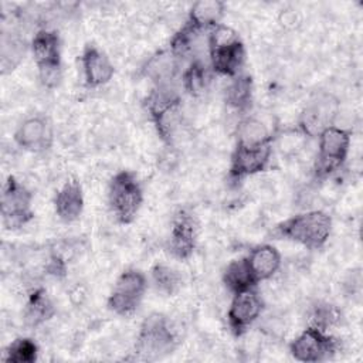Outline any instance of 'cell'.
<instances>
[{
  "label": "cell",
  "instance_id": "cell-2",
  "mask_svg": "<svg viewBox=\"0 0 363 363\" xmlns=\"http://www.w3.org/2000/svg\"><path fill=\"white\" fill-rule=\"evenodd\" d=\"M207 44L213 72L230 78L241 74L245 62V45L233 28L221 23L213 27L208 31Z\"/></svg>",
  "mask_w": 363,
  "mask_h": 363
},
{
  "label": "cell",
  "instance_id": "cell-9",
  "mask_svg": "<svg viewBox=\"0 0 363 363\" xmlns=\"http://www.w3.org/2000/svg\"><path fill=\"white\" fill-rule=\"evenodd\" d=\"M339 350V340L328 330L309 325L291 343V356L303 363H318L332 359Z\"/></svg>",
  "mask_w": 363,
  "mask_h": 363
},
{
  "label": "cell",
  "instance_id": "cell-20",
  "mask_svg": "<svg viewBox=\"0 0 363 363\" xmlns=\"http://www.w3.org/2000/svg\"><path fill=\"white\" fill-rule=\"evenodd\" d=\"M55 315V306L44 288H34L27 299L23 316L30 328H37L48 322Z\"/></svg>",
  "mask_w": 363,
  "mask_h": 363
},
{
  "label": "cell",
  "instance_id": "cell-22",
  "mask_svg": "<svg viewBox=\"0 0 363 363\" xmlns=\"http://www.w3.org/2000/svg\"><path fill=\"white\" fill-rule=\"evenodd\" d=\"M252 98L254 82L251 75L241 72L233 77L225 88V104L238 112H245L251 108Z\"/></svg>",
  "mask_w": 363,
  "mask_h": 363
},
{
  "label": "cell",
  "instance_id": "cell-4",
  "mask_svg": "<svg viewBox=\"0 0 363 363\" xmlns=\"http://www.w3.org/2000/svg\"><path fill=\"white\" fill-rule=\"evenodd\" d=\"M176 346L177 335L166 315L153 312L143 319L136 337V352L142 359H160L172 353Z\"/></svg>",
  "mask_w": 363,
  "mask_h": 363
},
{
  "label": "cell",
  "instance_id": "cell-26",
  "mask_svg": "<svg viewBox=\"0 0 363 363\" xmlns=\"http://www.w3.org/2000/svg\"><path fill=\"white\" fill-rule=\"evenodd\" d=\"M38 359V346L30 337L14 339L4 350L3 360L7 363H34Z\"/></svg>",
  "mask_w": 363,
  "mask_h": 363
},
{
  "label": "cell",
  "instance_id": "cell-16",
  "mask_svg": "<svg viewBox=\"0 0 363 363\" xmlns=\"http://www.w3.org/2000/svg\"><path fill=\"white\" fill-rule=\"evenodd\" d=\"M81 65L84 81L91 88L108 84L115 74L111 58L106 55V52L94 44L84 47L81 54Z\"/></svg>",
  "mask_w": 363,
  "mask_h": 363
},
{
  "label": "cell",
  "instance_id": "cell-5",
  "mask_svg": "<svg viewBox=\"0 0 363 363\" xmlns=\"http://www.w3.org/2000/svg\"><path fill=\"white\" fill-rule=\"evenodd\" d=\"M143 203V189L136 176L130 170H119L113 174L108 186L109 208L121 224L132 223Z\"/></svg>",
  "mask_w": 363,
  "mask_h": 363
},
{
  "label": "cell",
  "instance_id": "cell-8",
  "mask_svg": "<svg viewBox=\"0 0 363 363\" xmlns=\"http://www.w3.org/2000/svg\"><path fill=\"white\" fill-rule=\"evenodd\" d=\"M1 223L7 230L28 224L33 217V193L14 176H9L1 190Z\"/></svg>",
  "mask_w": 363,
  "mask_h": 363
},
{
  "label": "cell",
  "instance_id": "cell-23",
  "mask_svg": "<svg viewBox=\"0 0 363 363\" xmlns=\"http://www.w3.org/2000/svg\"><path fill=\"white\" fill-rule=\"evenodd\" d=\"M235 143H242V145L272 143V135L261 119L255 116H247L241 119L237 126Z\"/></svg>",
  "mask_w": 363,
  "mask_h": 363
},
{
  "label": "cell",
  "instance_id": "cell-21",
  "mask_svg": "<svg viewBox=\"0 0 363 363\" xmlns=\"http://www.w3.org/2000/svg\"><path fill=\"white\" fill-rule=\"evenodd\" d=\"M223 284L233 295L245 289L257 288L258 281L255 279L248 265L247 257H241L228 262L223 272Z\"/></svg>",
  "mask_w": 363,
  "mask_h": 363
},
{
  "label": "cell",
  "instance_id": "cell-25",
  "mask_svg": "<svg viewBox=\"0 0 363 363\" xmlns=\"http://www.w3.org/2000/svg\"><path fill=\"white\" fill-rule=\"evenodd\" d=\"M208 81V68L201 60H193L182 75L183 88L191 96L201 95L207 89Z\"/></svg>",
  "mask_w": 363,
  "mask_h": 363
},
{
  "label": "cell",
  "instance_id": "cell-19",
  "mask_svg": "<svg viewBox=\"0 0 363 363\" xmlns=\"http://www.w3.org/2000/svg\"><path fill=\"white\" fill-rule=\"evenodd\" d=\"M225 11V4L220 0H200L193 3L186 24L203 33L218 26Z\"/></svg>",
  "mask_w": 363,
  "mask_h": 363
},
{
  "label": "cell",
  "instance_id": "cell-12",
  "mask_svg": "<svg viewBox=\"0 0 363 363\" xmlns=\"http://www.w3.org/2000/svg\"><path fill=\"white\" fill-rule=\"evenodd\" d=\"M272 155V143L242 145L235 143L230 162V179L240 182L248 176L261 173L269 164Z\"/></svg>",
  "mask_w": 363,
  "mask_h": 363
},
{
  "label": "cell",
  "instance_id": "cell-15",
  "mask_svg": "<svg viewBox=\"0 0 363 363\" xmlns=\"http://www.w3.org/2000/svg\"><path fill=\"white\" fill-rule=\"evenodd\" d=\"M197 244V221L187 210H179L172 221L167 251L177 259H187Z\"/></svg>",
  "mask_w": 363,
  "mask_h": 363
},
{
  "label": "cell",
  "instance_id": "cell-14",
  "mask_svg": "<svg viewBox=\"0 0 363 363\" xmlns=\"http://www.w3.org/2000/svg\"><path fill=\"white\" fill-rule=\"evenodd\" d=\"M14 142L28 152H44L52 145L54 130L50 119L44 115H34L24 119L14 132Z\"/></svg>",
  "mask_w": 363,
  "mask_h": 363
},
{
  "label": "cell",
  "instance_id": "cell-28",
  "mask_svg": "<svg viewBox=\"0 0 363 363\" xmlns=\"http://www.w3.org/2000/svg\"><path fill=\"white\" fill-rule=\"evenodd\" d=\"M26 52V43L14 35L3 34L1 38V69L3 74L13 71L24 58Z\"/></svg>",
  "mask_w": 363,
  "mask_h": 363
},
{
  "label": "cell",
  "instance_id": "cell-13",
  "mask_svg": "<svg viewBox=\"0 0 363 363\" xmlns=\"http://www.w3.org/2000/svg\"><path fill=\"white\" fill-rule=\"evenodd\" d=\"M262 308L264 301L257 288L234 294L227 311V322L231 333L234 336H242L259 318Z\"/></svg>",
  "mask_w": 363,
  "mask_h": 363
},
{
  "label": "cell",
  "instance_id": "cell-6",
  "mask_svg": "<svg viewBox=\"0 0 363 363\" xmlns=\"http://www.w3.org/2000/svg\"><path fill=\"white\" fill-rule=\"evenodd\" d=\"M38 77L45 88H54L61 79V41L54 30H38L30 43Z\"/></svg>",
  "mask_w": 363,
  "mask_h": 363
},
{
  "label": "cell",
  "instance_id": "cell-27",
  "mask_svg": "<svg viewBox=\"0 0 363 363\" xmlns=\"http://www.w3.org/2000/svg\"><path fill=\"white\" fill-rule=\"evenodd\" d=\"M176 57L169 51H162L155 55L146 67V74L150 75L157 84L170 82L176 69Z\"/></svg>",
  "mask_w": 363,
  "mask_h": 363
},
{
  "label": "cell",
  "instance_id": "cell-1",
  "mask_svg": "<svg viewBox=\"0 0 363 363\" xmlns=\"http://www.w3.org/2000/svg\"><path fill=\"white\" fill-rule=\"evenodd\" d=\"M330 231V216L322 210H309L281 221L274 235L298 242L308 250H319L328 242Z\"/></svg>",
  "mask_w": 363,
  "mask_h": 363
},
{
  "label": "cell",
  "instance_id": "cell-18",
  "mask_svg": "<svg viewBox=\"0 0 363 363\" xmlns=\"http://www.w3.org/2000/svg\"><path fill=\"white\" fill-rule=\"evenodd\" d=\"M248 265L258 282L267 281L275 275L281 267V254L271 244L255 245L247 255Z\"/></svg>",
  "mask_w": 363,
  "mask_h": 363
},
{
  "label": "cell",
  "instance_id": "cell-7",
  "mask_svg": "<svg viewBox=\"0 0 363 363\" xmlns=\"http://www.w3.org/2000/svg\"><path fill=\"white\" fill-rule=\"evenodd\" d=\"M350 150V132L332 125L318 135V155L315 174L319 179L328 177L339 170Z\"/></svg>",
  "mask_w": 363,
  "mask_h": 363
},
{
  "label": "cell",
  "instance_id": "cell-24",
  "mask_svg": "<svg viewBox=\"0 0 363 363\" xmlns=\"http://www.w3.org/2000/svg\"><path fill=\"white\" fill-rule=\"evenodd\" d=\"M150 278L152 282L156 288V291H159L160 294H164L167 296H173L176 295L183 284V278L182 274L167 265V264H155L150 269Z\"/></svg>",
  "mask_w": 363,
  "mask_h": 363
},
{
  "label": "cell",
  "instance_id": "cell-17",
  "mask_svg": "<svg viewBox=\"0 0 363 363\" xmlns=\"http://www.w3.org/2000/svg\"><path fill=\"white\" fill-rule=\"evenodd\" d=\"M54 210L64 223L79 218L84 210V193L78 180H68L58 189L54 197Z\"/></svg>",
  "mask_w": 363,
  "mask_h": 363
},
{
  "label": "cell",
  "instance_id": "cell-11",
  "mask_svg": "<svg viewBox=\"0 0 363 363\" xmlns=\"http://www.w3.org/2000/svg\"><path fill=\"white\" fill-rule=\"evenodd\" d=\"M340 105L335 95L320 92L313 95L302 108L298 119L299 129L308 136H316L326 128L335 125Z\"/></svg>",
  "mask_w": 363,
  "mask_h": 363
},
{
  "label": "cell",
  "instance_id": "cell-3",
  "mask_svg": "<svg viewBox=\"0 0 363 363\" xmlns=\"http://www.w3.org/2000/svg\"><path fill=\"white\" fill-rule=\"evenodd\" d=\"M180 95L170 82L157 84L146 98V109L157 135L166 143H172L176 130L182 125Z\"/></svg>",
  "mask_w": 363,
  "mask_h": 363
},
{
  "label": "cell",
  "instance_id": "cell-10",
  "mask_svg": "<svg viewBox=\"0 0 363 363\" xmlns=\"http://www.w3.org/2000/svg\"><path fill=\"white\" fill-rule=\"evenodd\" d=\"M147 289V278L139 269L123 271L108 296V309L119 316H130L136 312Z\"/></svg>",
  "mask_w": 363,
  "mask_h": 363
},
{
  "label": "cell",
  "instance_id": "cell-29",
  "mask_svg": "<svg viewBox=\"0 0 363 363\" xmlns=\"http://www.w3.org/2000/svg\"><path fill=\"white\" fill-rule=\"evenodd\" d=\"M340 319H342L340 311L332 303H325V302L318 303L316 306H313L311 312V325L328 332H329V328L337 325Z\"/></svg>",
  "mask_w": 363,
  "mask_h": 363
}]
</instances>
